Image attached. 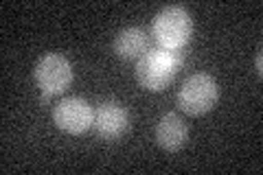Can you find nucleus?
<instances>
[{
    "label": "nucleus",
    "mask_w": 263,
    "mask_h": 175,
    "mask_svg": "<svg viewBox=\"0 0 263 175\" xmlns=\"http://www.w3.org/2000/svg\"><path fill=\"white\" fill-rule=\"evenodd\" d=\"M35 83L42 88V92L53 96V94H62L70 88L72 83V66L60 53H48L44 57H40V62L35 64L33 70Z\"/></svg>",
    "instance_id": "20e7f679"
},
{
    "label": "nucleus",
    "mask_w": 263,
    "mask_h": 175,
    "mask_svg": "<svg viewBox=\"0 0 263 175\" xmlns=\"http://www.w3.org/2000/svg\"><path fill=\"white\" fill-rule=\"evenodd\" d=\"M95 127L99 138L114 143V140L125 136V131L129 129V114L121 103L105 101L95 112Z\"/></svg>",
    "instance_id": "423d86ee"
},
{
    "label": "nucleus",
    "mask_w": 263,
    "mask_h": 175,
    "mask_svg": "<svg viewBox=\"0 0 263 175\" xmlns=\"http://www.w3.org/2000/svg\"><path fill=\"white\" fill-rule=\"evenodd\" d=\"M152 33L164 51H182L193 33L191 15L184 7H167L154 18Z\"/></svg>",
    "instance_id": "f03ea898"
},
{
    "label": "nucleus",
    "mask_w": 263,
    "mask_h": 175,
    "mask_svg": "<svg viewBox=\"0 0 263 175\" xmlns=\"http://www.w3.org/2000/svg\"><path fill=\"white\" fill-rule=\"evenodd\" d=\"M147 46H149V35L138 27L123 29L112 42V51L121 60H141L147 53Z\"/></svg>",
    "instance_id": "6e6552de"
},
{
    "label": "nucleus",
    "mask_w": 263,
    "mask_h": 175,
    "mask_svg": "<svg viewBox=\"0 0 263 175\" xmlns=\"http://www.w3.org/2000/svg\"><path fill=\"white\" fill-rule=\"evenodd\" d=\"M184 64L182 51H164V48H149L136 62V81L145 90L160 92L174 81L180 66Z\"/></svg>",
    "instance_id": "f257e3e1"
},
{
    "label": "nucleus",
    "mask_w": 263,
    "mask_h": 175,
    "mask_svg": "<svg viewBox=\"0 0 263 175\" xmlns=\"http://www.w3.org/2000/svg\"><path fill=\"white\" fill-rule=\"evenodd\" d=\"M189 129L178 114H164L156 125V145L167 153H176L186 145Z\"/></svg>",
    "instance_id": "0eeeda50"
},
{
    "label": "nucleus",
    "mask_w": 263,
    "mask_h": 175,
    "mask_svg": "<svg viewBox=\"0 0 263 175\" xmlns=\"http://www.w3.org/2000/svg\"><path fill=\"white\" fill-rule=\"evenodd\" d=\"M219 101L217 81L211 74H191L178 92V107L189 116H202L211 112Z\"/></svg>",
    "instance_id": "7ed1b4c3"
},
{
    "label": "nucleus",
    "mask_w": 263,
    "mask_h": 175,
    "mask_svg": "<svg viewBox=\"0 0 263 175\" xmlns=\"http://www.w3.org/2000/svg\"><path fill=\"white\" fill-rule=\"evenodd\" d=\"M254 70H257V77H261V74H263V53H261V51L257 53V62H254Z\"/></svg>",
    "instance_id": "1a4fd4ad"
},
{
    "label": "nucleus",
    "mask_w": 263,
    "mask_h": 175,
    "mask_svg": "<svg viewBox=\"0 0 263 175\" xmlns=\"http://www.w3.org/2000/svg\"><path fill=\"white\" fill-rule=\"evenodd\" d=\"M53 121L62 131L70 136H79L95 125V110L86 99L68 96L62 99L53 110Z\"/></svg>",
    "instance_id": "39448f33"
}]
</instances>
